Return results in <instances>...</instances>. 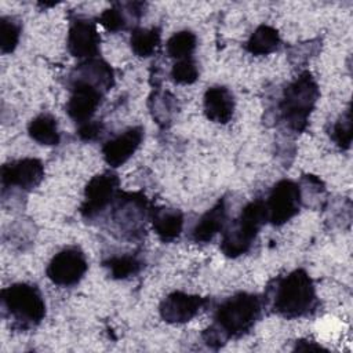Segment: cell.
Here are the masks:
<instances>
[{
	"mask_svg": "<svg viewBox=\"0 0 353 353\" xmlns=\"http://www.w3.org/2000/svg\"><path fill=\"white\" fill-rule=\"evenodd\" d=\"M262 314V299L256 294L237 292L226 298L216 307L214 324L203 332L204 342L218 349L230 338L245 335Z\"/></svg>",
	"mask_w": 353,
	"mask_h": 353,
	"instance_id": "obj_1",
	"label": "cell"
},
{
	"mask_svg": "<svg viewBox=\"0 0 353 353\" xmlns=\"http://www.w3.org/2000/svg\"><path fill=\"white\" fill-rule=\"evenodd\" d=\"M269 287L272 309L284 319L307 316L317 305L316 287L305 269H295L279 277Z\"/></svg>",
	"mask_w": 353,
	"mask_h": 353,
	"instance_id": "obj_2",
	"label": "cell"
},
{
	"mask_svg": "<svg viewBox=\"0 0 353 353\" xmlns=\"http://www.w3.org/2000/svg\"><path fill=\"white\" fill-rule=\"evenodd\" d=\"M319 97V85L312 73L307 70L299 73L295 80L284 88L279 105L285 125L295 132H302L307 125V119Z\"/></svg>",
	"mask_w": 353,
	"mask_h": 353,
	"instance_id": "obj_3",
	"label": "cell"
},
{
	"mask_svg": "<svg viewBox=\"0 0 353 353\" xmlns=\"http://www.w3.org/2000/svg\"><path fill=\"white\" fill-rule=\"evenodd\" d=\"M266 222L265 201H250L241 210L240 215L225 229L221 240V251L229 258H237L245 254Z\"/></svg>",
	"mask_w": 353,
	"mask_h": 353,
	"instance_id": "obj_4",
	"label": "cell"
},
{
	"mask_svg": "<svg viewBox=\"0 0 353 353\" xmlns=\"http://www.w3.org/2000/svg\"><path fill=\"white\" fill-rule=\"evenodd\" d=\"M1 307L21 328L34 327L46 317V302L36 284L15 283L3 288Z\"/></svg>",
	"mask_w": 353,
	"mask_h": 353,
	"instance_id": "obj_5",
	"label": "cell"
},
{
	"mask_svg": "<svg viewBox=\"0 0 353 353\" xmlns=\"http://www.w3.org/2000/svg\"><path fill=\"white\" fill-rule=\"evenodd\" d=\"M112 219L130 239L141 234L145 219L150 215L149 203L142 193H121L119 192L112 203Z\"/></svg>",
	"mask_w": 353,
	"mask_h": 353,
	"instance_id": "obj_6",
	"label": "cell"
},
{
	"mask_svg": "<svg viewBox=\"0 0 353 353\" xmlns=\"http://www.w3.org/2000/svg\"><path fill=\"white\" fill-rule=\"evenodd\" d=\"M302 193L296 182L280 179L276 182L265 200L268 222L273 226H281L292 219L301 210Z\"/></svg>",
	"mask_w": 353,
	"mask_h": 353,
	"instance_id": "obj_7",
	"label": "cell"
},
{
	"mask_svg": "<svg viewBox=\"0 0 353 353\" xmlns=\"http://www.w3.org/2000/svg\"><path fill=\"white\" fill-rule=\"evenodd\" d=\"M88 269L85 254L77 245H69L57 252L47 265V277L57 285L72 287L80 283Z\"/></svg>",
	"mask_w": 353,
	"mask_h": 353,
	"instance_id": "obj_8",
	"label": "cell"
},
{
	"mask_svg": "<svg viewBox=\"0 0 353 353\" xmlns=\"http://www.w3.org/2000/svg\"><path fill=\"white\" fill-rule=\"evenodd\" d=\"M119 176L112 171H105L92 176L84 189V200L80 214L85 219H92L112 205L119 193Z\"/></svg>",
	"mask_w": 353,
	"mask_h": 353,
	"instance_id": "obj_9",
	"label": "cell"
},
{
	"mask_svg": "<svg viewBox=\"0 0 353 353\" xmlns=\"http://www.w3.org/2000/svg\"><path fill=\"white\" fill-rule=\"evenodd\" d=\"M103 94L105 91L98 85L74 76L70 84V97L66 102L68 116L79 124L90 121L101 105Z\"/></svg>",
	"mask_w": 353,
	"mask_h": 353,
	"instance_id": "obj_10",
	"label": "cell"
},
{
	"mask_svg": "<svg viewBox=\"0 0 353 353\" xmlns=\"http://www.w3.org/2000/svg\"><path fill=\"white\" fill-rule=\"evenodd\" d=\"M66 46L69 52L80 59H92L99 54L101 36L95 22L88 18L77 17L70 22Z\"/></svg>",
	"mask_w": 353,
	"mask_h": 353,
	"instance_id": "obj_11",
	"label": "cell"
},
{
	"mask_svg": "<svg viewBox=\"0 0 353 353\" xmlns=\"http://www.w3.org/2000/svg\"><path fill=\"white\" fill-rule=\"evenodd\" d=\"M205 305L207 299L200 295L174 291L161 301L159 312L165 323L183 324L196 317Z\"/></svg>",
	"mask_w": 353,
	"mask_h": 353,
	"instance_id": "obj_12",
	"label": "cell"
},
{
	"mask_svg": "<svg viewBox=\"0 0 353 353\" xmlns=\"http://www.w3.org/2000/svg\"><path fill=\"white\" fill-rule=\"evenodd\" d=\"M43 178L44 165L39 159H19L1 167V185L4 189L17 186L23 190H32L40 185Z\"/></svg>",
	"mask_w": 353,
	"mask_h": 353,
	"instance_id": "obj_13",
	"label": "cell"
},
{
	"mask_svg": "<svg viewBox=\"0 0 353 353\" xmlns=\"http://www.w3.org/2000/svg\"><path fill=\"white\" fill-rule=\"evenodd\" d=\"M143 139V128L139 125L130 127L114 138L106 141L102 146L103 160L112 168H117L128 161L138 150Z\"/></svg>",
	"mask_w": 353,
	"mask_h": 353,
	"instance_id": "obj_14",
	"label": "cell"
},
{
	"mask_svg": "<svg viewBox=\"0 0 353 353\" xmlns=\"http://www.w3.org/2000/svg\"><path fill=\"white\" fill-rule=\"evenodd\" d=\"M205 117L216 124H226L234 113V97L225 85L208 87L203 98Z\"/></svg>",
	"mask_w": 353,
	"mask_h": 353,
	"instance_id": "obj_15",
	"label": "cell"
},
{
	"mask_svg": "<svg viewBox=\"0 0 353 353\" xmlns=\"http://www.w3.org/2000/svg\"><path fill=\"white\" fill-rule=\"evenodd\" d=\"M226 222H228L226 201L225 199H221L200 216V219L192 229L190 237L194 243H208L225 229Z\"/></svg>",
	"mask_w": 353,
	"mask_h": 353,
	"instance_id": "obj_16",
	"label": "cell"
},
{
	"mask_svg": "<svg viewBox=\"0 0 353 353\" xmlns=\"http://www.w3.org/2000/svg\"><path fill=\"white\" fill-rule=\"evenodd\" d=\"M154 233L164 243H171L179 237L183 229V214L176 208L159 207L150 212Z\"/></svg>",
	"mask_w": 353,
	"mask_h": 353,
	"instance_id": "obj_17",
	"label": "cell"
},
{
	"mask_svg": "<svg viewBox=\"0 0 353 353\" xmlns=\"http://www.w3.org/2000/svg\"><path fill=\"white\" fill-rule=\"evenodd\" d=\"M28 134L34 142L44 146H54L61 141L57 119L48 113H41L32 119L28 125Z\"/></svg>",
	"mask_w": 353,
	"mask_h": 353,
	"instance_id": "obj_18",
	"label": "cell"
},
{
	"mask_svg": "<svg viewBox=\"0 0 353 353\" xmlns=\"http://www.w3.org/2000/svg\"><path fill=\"white\" fill-rule=\"evenodd\" d=\"M280 34L270 25H259L250 36L245 48L252 55H268L276 51L280 46Z\"/></svg>",
	"mask_w": 353,
	"mask_h": 353,
	"instance_id": "obj_19",
	"label": "cell"
},
{
	"mask_svg": "<svg viewBox=\"0 0 353 353\" xmlns=\"http://www.w3.org/2000/svg\"><path fill=\"white\" fill-rule=\"evenodd\" d=\"M161 41V30L153 28H135L130 36V47L139 58H148L156 52Z\"/></svg>",
	"mask_w": 353,
	"mask_h": 353,
	"instance_id": "obj_20",
	"label": "cell"
},
{
	"mask_svg": "<svg viewBox=\"0 0 353 353\" xmlns=\"http://www.w3.org/2000/svg\"><path fill=\"white\" fill-rule=\"evenodd\" d=\"M103 266L109 270V274L116 280H124L137 276L142 268V259L135 254L114 255L103 262Z\"/></svg>",
	"mask_w": 353,
	"mask_h": 353,
	"instance_id": "obj_21",
	"label": "cell"
},
{
	"mask_svg": "<svg viewBox=\"0 0 353 353\" xmlns=\"http://www.w3.org/2000/svg\"><path fill=\"white\" fill-rule=\"evenodd\" d=\"M197 46V36L192 30H179L174 33L165 43L167 54L179 61L185 58H192Z\"/></svg>",
	"mask_w": 353,
	"mask_h": 353,
	"instance_id": "obj_22",
	"label": "cell"
},
{
	"mask_svg": "<svg viewBox=\"0 0 353 353\" xmlns=\"http://www.w3.org/2000/svg\"><path fill=\"white\" fill-rule=\"evenodd\" d=\"M21 36V23L12 17H1L0 18V50L1 54L12 52Z\"/></svg>",
	"mask_w": 353,
	"mask_h": 353,
	"instance_id": "obj_23",
	"label": "cell"
},
{
	"mask_svg": "<svg viewBox=\"0 0 353 353\" xmlns=\"http://www.w3.org/2000/svg\"><path fill=\"white\" fill-rule=\"evenodd\" d=\"M98 22L108 30V32H120L127 29L128 19L125 11H123L121 4H114L110 8L102 11L98 18Z\"/></svg>",
	"mask_w": 353,
	"mask_h": 353,
	"instance_id": "obj_24",
	"label": "cell"
},
{
	"mask_svg": "<svg viewBox=\"0 0 353 353\" xmlns=\"http://www.w3.org/2000/svg\"><path fill=\"white\" fill-rule=\"evenodd\" d=\"M171 77L178 84H193L199 79V68L193 58L179 59L171 69Z\"/></svg>",
	"mask_w": 353,
	"mask_h": 353,
	"instance_id": "obj_25",
	"label": "cell"
},
{
	"mask_svg": "<svg viewBox=\"0 0 353 353\" xmlns=\"http://www.w3.org/2000/svg\"><path fill=\"white\" fill-rule=\"evenodd\" d=\"M331 138L334 142L343 150L350 148L352 143V116H350V109H347L339 120L334 124Z\"/></svg>",
	"mask_w": 353,
	"mask_h": 353,
	"instance_id": "obj_26",
	"label": "cell"
},
{
	"mask_svg": "<svg viewBox=\"0 0 353 353\" xmlns=\"http://www.w3.org/2000/svg\"><path fill=\"white\" fill-rule=\"evenodd\" d=\"M103 130H105V125H103L101 121L90 120V121H85V123H83V124L79 125V128H77V137H79L81 141L91 142V141L98 139V138L102 135Z\"/></svg>",
	"mask_w": 353,
	"mask_h": 353,
	"instance_id": "obj_27",
	"label": "cell"
}]
</instances>
